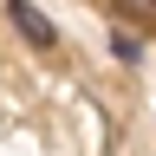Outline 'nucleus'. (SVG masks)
Segmentation results:
<instances>
[{
	"instance_id": "f257e3e1",
	"label": "nucleus",
	"mask_w": 156,
	"mask_h": 156,
	"mask_svg": "<svg viewBox=\"0 0 156 156\" xmlns=\"http://www.w3.org/2000/svg\"><path fill=\"white\" fill-rule=\"evenodd\" d=\"M7 20L20 26V39H33L39 52H52V46H58V26H52V20L33 7V0H13V7H7Z\"/></svg>"
},
{
	"instance_id": "f03ea898",
	"label": "nucleus",
	"mask_w": 156,
	"mask_h": 156,
	"mask_svg": "<svg viewBox=\"0 0 156 156\" xmlns=\"http://www.w3.org/2000/svg\"><path fill=\"white\" fill-rule=\"evenodd\" d=\"M111 52H117V58H124V65H136V58H143V46H136V39H130V33H111Z\"/></svg>"
},
{
	"instance_id": "7ed1b4c3",
	"label": "nucleus",
	"mask_w": 156,
	"mask_h": 156,
	"mask_svg": "<svg viewBox=\"0 0 156 156\" xmlns=\"http://www.w3.org/2000/svg\"><path fill=\"white\" fill-rule=\"evenodd\" d=\"M150 7H156V0H150Z\"/></svg>"
}]
</instances>
